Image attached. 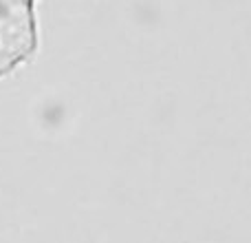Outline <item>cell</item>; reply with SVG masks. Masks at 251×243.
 I'll list each match as a JSON object with an SVG mask.
<instances>
[{"label": "cell", "instance_id": "6da1fadb", "mask_svg": "<svg viewBox=\"0 0 251 243\" xmlns=\"http://www.w3.org/2000/svg\"><path fill=\"white\" fill-rule=\"evenodd\" d=\"M35 22V0H0V53L18 42Z\"/></svg>", "mask_w": 251, "mask_h": 243}]
</instances>
